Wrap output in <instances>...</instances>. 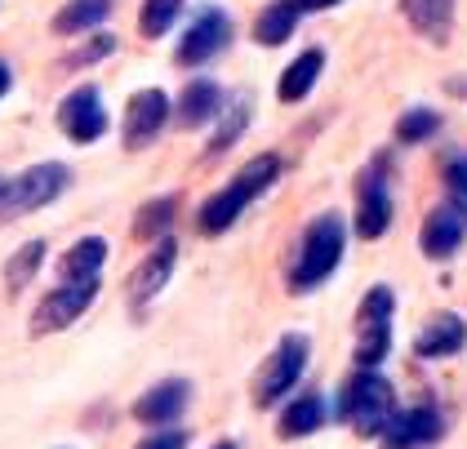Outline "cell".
<instances>
[{
  "mask_svg": "<svg viewBox=\"0 0 467 449\" xmlns=\"http://www.w3.org/2000/svg\"><path fill=\"white\" fill-rule=\"evenodd\" d=\"M276 173H281V161L276 156H254L245 170L236 173L218 196H210L205 205H201V232H227L241 214H245V205H250L254 196H263L272 183H276Z\"/></svg>",
  "mask_w": 467,
  "mask_h": 449,
  "instance_id": "obj_1",
  "label": "cell"
},
{
  "mask_svg": "<svg viewBox=\"0 0 467 449\" xmlns=\"http://www.w3.org/2000/svg\"><path fill=\"white\" fill-rule=\"evenodd\" d=\"M343 218L338 214H321L307 232H303V245H298V258H294V272H289V285L298 294L317 289L343 258Z\"/></svg>",
  "mask_w": 467,
  "mask_h": 449,
  "instance_id": "obj_2",
  "label": "cell"
},
{
  "mask_svg": "<svg viewBox=\"0 0 467 449\" xmlns=\"http://www.w3.org/2000/svg\"><path fill=\"white\" fill-rule=\"evenodd\" d=\"M392 382L383 374H374V370H360L338 396V414H343V423H352L360 436H383V427L392 423Z\"/></svg>",
  "mask_w": 467,
  "mask_h": 449,
  "instance_id": "obj_3",
  "label": "cell"
},
{
  "mask_svg": "<svg viewBox=\"0 0 467 449\" xmlns=\"http://www.w3.org/2000/svg\"><path fill=\"white\" fill-rule=\"evenodd\" d=\"M67 183H72V170L67 165H54V161L23 170L18 178H9L0 187V218H18V214H32V209L58 201L67 192Z\"/></svg>",
  "mask_w": 467,
  "mask_h": 449,
  "instance_id": "obj_4",
  "label": "cell"
},
{
  "mask_svg": "<svg viewBox=\"0 0 467 449\" xmlns=\"http://www.w3.org/2000/svg\"><path fill=\"white\" fill-rule=\"evenodd\" d=\"M392 311L396 298L388 285H374L357 311V360L365 370H374L388 351H392Z\"/></svg>",
  "mask_w": 467,
  "mask_h": 449,
  "instance_id": "obj_5",
  "label": "cell"
},
{
  "mask_svg": "<svg viewBox=\"0 0 467 449\" xmlns=\"http://www.w3.org/2000/svg\"><path fill=\"white\" fill-rule=\"evenodd\" d=\"M303 365H307V339H303V334H285V339L276 343V351L267 356V365L258 370V382H254V405H258V410H272L289 387L298 382Z\"/></svg>",
  "mask_w": 467,
  "mask_h": 449,
  "instance_id": "obj_6",
  "label": "cell"
},
{
  "mask_svg": "<svg viewBox=\"0 0 467 449\" xmlns=\"http://www.w3.org/2000/svg\"><path fill=\"white\" fill-rule=\"evenodd\" d=\"M94 294H99V280H76V285L63 280V285L36 308V316H32V334H58V329H67L72 320L85 316V308L94 303Z\"/></svg>",
  "mask_w": 467,
  "mask_h": 449,
  "instance_id": "obj_7",
  "label": "cell"
},
{
  "mask_svg": "<svg viewBox=\"0 0 467 449\" xmlns=\"http://www.w3.org/2000/svg\"><path fill=\"white\" fill-rule=\"evenodd\" d=\"M58 125L72 142H94L103 130H108V111H103V99L94 85H80L72 89L63 103H58Z\"/></svg>",
  "mask_w": 467,
  "mask_h": 449,
  "instance_id": "obj_8",
  "label": "cell"
},
{
  "mask_svg": "<svg viewBox=\"0 0 467 449\" xmlns=\"http://www.w3.org/2000/svg\"><path fill=\"white\" fill-rule=\"evenodd\" d=\"M445 423L431 405H419V410H405V414H392V423L383 427V449H428L441 441Z\"/></svg>",
  "mask_w": 467,
  "mask_h": 449,
  "instance_id": "obj_9",
  "label": "cell"
},
{
  "mask_svg": "<svg viewBox=\"0 0 467 449\" xmlns=\"http://www.w3.org/2000/svg\"><path fill=\"white\" fill-rule=\"evenodd\" d=\"M227 36H232V23H227V14L223 9H205L187 36L179 40V63L182 68H201V63H210L218 49L227 45Z\"/></svg>",
  "mask_w": 467,
  "mask_h": 449,
  "instance_id": "obj_10",
  "label": "cell"
},
{
  "mask_svg": "<svg viewBox=\"0 0 467 449\" xmlns=\"http://www.w3.org/2000/svg\"><path fill=\"white\" fill-rule=\"evenodd\" d=\"M165 116H170V99H165L161 89L134 94V99H130V111H125V147H130V151L147 147V142L161 134Z\"/></svg>",
  "mask_w": 467,
  "mask_h": 449,
  "instance_id": "obj_11",
  "label": "cell"
},
{
  "mask_svg": "<svg viewBox=\"0 0 467 449\" xmlns=\"http://www.w3.org/2000/svg\"><path fill=\"white\" fill-rule=\"evenodd\" d=\"M392 223V196H388V183L383 173L369 170L360 178V201H357V236L365 241H379Z\"/></svg>",
  "mask_w": 467,
  "mask_h": 449,
  "instance_id": "obj_12",
  "label": "cell"
},
{
  "mask_svg": "<svg viewBox=\"0 0 467 449\" xmlns=\"http://www.w3.org/2000/svg\"><path fill=\"white\" fill-rule=\"evenodd\" d=\"M174 263H179V245H174V241H161L143 258V263H139V272L130 277V308H143V303H151V298L161 294V285L170 280Z\"/></svg>",
  "mask_w": 467,
  "mask_h": 449,
  "instance_id": "obj_13",
  "label": "cell"
},
{
  "mask_svg": "<svg viewBox=\"0 0 467 449\" xmlns=\"http://www.w3.org/2000/svg\"><path fill=\"white\" fill-rule=\"evenodd\" d=\"M187 382L182 379H165L156 382L151 392H143L139 396V405H134V418L139 423H147V427H161V423H174V418L182 414V405H187Z\"/></svg>",
  "mask_w": 467,
  "mask_h": 449,
  "instance_id": "obj_14",
  "label": "cell"
},
{
  "mask_svg": "<svg viewBox=\"0 0 467 449\" xmlns=\"http://www.w3.org/2000/svg\"><path fill=\"white\" fill-rule=\"evenodd\" d=\"M463 227H467V218L459 214L454 205H436L428 214V223H423V254L428 258H450L459 245H463Z\"/></svg>",
  "mask_w": 467,
  "mask_h": 449,
  "instance_id": "obj_15",
  "label": "cell"
},
{
  "mask_svg": "<svg viewBox=\"0 0 467 449\" xmlns=\"http://www.w3.org/2000/svg\"><path fill=\"white\" fill-rule=\"evenodd\" d=\"M463 343H467V325L454 311H441V316H431L428 329L419 334L414 351H419L423 360H441V356H454Z\"/></svg>",
  "mask_w": 467,
  "mask_h": 449,
  "instance_id": "obj_16",
  "label": "cell"
},
{
  "mask_svg": "<svg viewBox=\"0 0 467 449\" xmlns=\"http://www.w3.org/2000/svg\"><path fill=\"white\" fill-rule=\"evenodd\" d=\"M410 27L419 36H428L431 45H445L450 27H454V0H400Z\"/></svg>",
  "mask_w": 467,
  "mask_h": 449,
  "instance_id": "obj_17",
  "label": "cell"
},
{
  "mask_svg": "<svg viewBox=\"0 0 467 449\" xmlns=\"http://www.w3.org/2000/svg\"><path fill=\"white\" fill-rule=\"evenodd\" d=\"M223 116V89L214 80H192L179 99V125L182 130H201Z\"/></svg>",
  "mask_w": 467,
  "mask_h": 449,
  "instance_id": "obj_18",
  "label": "cell"
},
{
  "mask_svg": "<svg viewBox=\"0 0 467 449\" xmlns=\"http://www.w3.org/2000/svg\"><path fill=\"white\" fill-rule=\"evenodd\" d=\"M321 71H325V54H321V49H307V54H298V58H294V63L285 68L281 85H276L281 103H298V99H307Z\"/></svg>",
  "mask_w": 467,
  "mask_h": 449,
  "instance_id": "obj_19",
  "label": "cell"
},
{
  "mask_svg": "<svg viewBox=\"0 0 467 449\" xmlns=\"http://www.w3.org/2000/svg\"><path fill=\"white\" fill-rule=\"evenodd\" d=\"M108 263V241L103 236H85L80 245H72V254L63 258V280H99V267Z\"/></svg>",
  "mask_w": 467,
  "mask_h": 449,
  "instance_id": "obj_20",
  "label": "cell"
},
{
  "mask_svg": "<svg viewBox=\"0 0 467 449\" xmlns=\"http://www.w3.org/2000/svg\"><path fill=\"white\" fill-rule=\"evenodd\" d=\"M298 14H303L298 0H276V5H267V9L258 14V23H254L258 45H281V40L298 27Z\"/></svg>",
  "mask_w": 467,
  "mask_h": 449,
  "instance_id": "obj_21",
  "label": "cell"
},
{
  "mask_svg": "<svg viewBox=\"0 0 467 449\" xmlns=\"http://www.w3.org/2000/svg\"><path fill=\"white\" fill-rule=\"evenodd\" d=\"M108 14H111V0H72L67 9H58V14H54V32L58 36L94 32Z\"/></svg>",
  "mask_w": 467,
  "mask_h": 449,
  "instance_id": "obj_22",
  "label": "cell"
},
{
  "mask_svg": "<svg viewBox=\"0 0 467 449\" xmlns=\"http://www.w3.org/2000/svg\"><path fill=\"white\" fill-rule=\"evenodd\" d=\"M325 423V401L321 396H298L294 405H285V414H281V436L285 441H298V436H312L317 427Z\"/></svg>",
  "mask_w": 467,
  "mask_h": 449,
  "instance_id": "obj_23",
  "label": "cell"
},
{
  "mask_svg": "<svg viewBox=\"0 0 467 449\" xmlns=\"http://www.w3.org/2000/svg\"><path fill=\"white\" fill-rule=\"evenodd\" d=\"M174 214H179V201L174 196H161V201H151V205L139 209V223H134V232L151 241V236H165L170 227H174Z\"/></svg>",
  "mask_w": 467,
  "mask_h": 449,
  "instance_id": "obj_24",
  "label": "cell"
},
{
  "mask_svg": "<svg viewBox=\"0 0 467 449\" xmlns=\"http://www.w3.org/2000/svg\"><path fill=\"white\" fill-rule=\"evenodd\" d=\"M250 107H254V103L245 99V94H236L232 103L223 107V130H218L214 142H210V156H214V151H227V147L236 142V134H241V125L250 120Z\"/></svg>",
  "mask_w": 467,
  "mask_h": 449,
  "instance_id": "obj_25",
  "label": "cell"
},
{
  "mask_svg": "<svg viewBox=\"0 0 467 449\" xmlns=\"http://www.w3.org/2000/svg\"><path fill=\"white\" fill-rule=\"evenodd\" d=\"M182 14V0H143V14H139V27L147 40L170 32V23Z\"/></svg>",
  "mask_w": 467,
  "mask_h": 449,
  "instance_id": "obj_26",
  "label": "cell"
},
{
  "mask_svg": "<svg viewBox=\"0 0 467 449\" xmlns=\"http://www.w3.org/2000/svg\"><path fill=\"white\" fill-rule=\"evenodd\" d=\"M436 130H441V116L428 111V107H410V111L396 120V139L400 142H423V139H431Z\"/></svg>",
  "mask_w": 467,
  "mask_h": 449,
  "instance_id": "obj_27",
  "label": "cell"
},
{
  "mask_svg": "<svg viewBox=\"0 0 467 449\" xmlns=\"http://www.w3.org/2000/svg\"><path fill=\"white\" fill-rule=\"evenodd\" d=\"M45 263V245L40 241H27L14 258H9V267H5V277H9V289H23L27 280L36 277V267Z\"/></svg>",
  "mask_w": 467,
  "mask_h": 449,
  "instance_id": "obj_28",
  "label": "cell"
},
{
  "mask_svg": "<svg viewBox=\"0 0 467 449\" xmlns=\"http://www.w3.org/2000/svg\"><path fill=\"white\" fill-rule=\"evenodd\" d=\"M445 187H450V196H454L450 205L467 218V161H450V165H445Z\"/></svg>",
  "mask_w": 467,
  "mask_h": 449,
  "instance_id": "obj_29",
  "label": "cell"
},
{
  "mask_svg": "<svg viewBox=\"0 0 467 449\" xmlns=\"http://www.w3.org/2000/svg\"><path fill=\"white\" fill-rule=\"evenodd\" d=\"M134 449H187V432H179V427H165V432H156V436H143Z\"/></svg>",
  "mask_w": 467,
  "mask_h": 449,
  "instance_id": "obj_30",
  "label": "cell"
},
{
  "mask_svg": "<svg viewBox=\"0 0 467 449\" xmlns=\"http://www.w3.org/2000/svg\"><path fill=\"white\" fill-rule=\"evenodd\" d=\"M111 49H116V36H99L89 49H80V54H76L72 63H94V58H103V54H111Z\"/></svg>",
  "mask_w": 467,
  "mask_h": 449,
  "instance_id": "obj_31",
  "label": "cell"
},
{
  "mask_svg": "<svg viewBox=\"0 0 467 449\" xmlns=\"http://www.w3.org/2000/svg\"><path fill=\"white\" fill-rule=\"evenodd\" d=\"M303 9H334V5H343V0H298Z\"/></svg>",
  "mask_w": 467,
  "mask_h": 449,
  "instance_id": "obj_32",
  "label": "cell"
},
{
  "mask_svg": "<svg viewBox=\"0 0 467 449\" xmlns=\"http://www.w3.org/2000/svg\"><path fill=\"white\" fill-rule=\"evenodd\" d=\"M9 85H14V76H9V68L0 63V94H9Z\"/></svg>",
  "mask_w": 467,
  "mask_h": 449,
  "instance_id": "obj_33",
  "label": "cell"
},
{
  "mask_svg": "<svg viewBox=\"0 0 467 449\" xmlns=\"http://www.w3.org/2000/svg\"><path fill=\"white\" fill-rule=\"evenodd\" d=\"M214 449H236V445H232V441H223V445H214Z\"/></svg>",
  "mask_w": 467,
  "mask_h": 449,
  "instance_id": "obj_34",
  "label": "cell"
}]
</instances>
